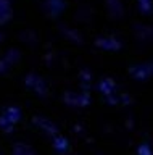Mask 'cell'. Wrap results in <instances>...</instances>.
Masks as SVG:
<instances>
[{"mask_svg": "<svg viewBox=\"0 0 153 155\" xmlns=\"http://www.w3.org/2000/svg\"><path fill=\"white\" fill-rule=\"evenodd\" d=\"M34 123H36L37 126H40V128L44 129L47 134H52V136H56V134H58V129H56V126L52 123V121H49L47 118L36 116V118H34Z\"/></svg>", "mask_w": 153, "mask_h": 155, "instance_id": "cell-1", "label": "cell"}, {"mask_svg": "<svg viewBox=\"0 0 153 155\" xmlns=\"http://www.w3.org/2000/svg\"><path fill=\"white\" fill-rule=\"evenodd\" d=\"M2 116L8 121V123L15 124V123H18V121L21 120V110L16 108V107H8V108L2 113Z\"/></svg>", "mask_w": 153, "mask_h": 155, "instance_id": "cell-2", "label": "cell"}, {"mask_svg": "<svg viewBox=\"0 0 153 155\" xmlns=\"http://www.w3.org/2000/svg\"><path fill=\"white\" fill-rule=\"evenodd\" d=\"M11 18V7L8 0H0V24H5Z\"/></svg>", "mask_w": 153, "mask_h": 155, "instance_id": "cell-3", "label": "cell"}, {"mask_svg": "<svg viewBox=\"0 0 153 155\" xmlns=\"http://www.w3.org/2000/svg\"><path fill=\"white\" fill-rule=\"evenodd\" d=\"M13 155H36V152L32 150V147H29L24 142H18L13 147Z\"/></svg>", "mask_w": 153, "mask_h": 155, "instance_id": "cell-4", "label": "cell"}, {"mask_svg": "<svg viewBox=\"0 0 153 155\" xmlns=\"http://www.w3.org/2000/svg\"><path fill=\"white\" fill-rule=\"evenodd\" d=\"M53 149L56 152H66L69 149V144H68V139L63 137V136H55L53 139Z\"/></svg>", "mask_w": 153, "mask_h": 155, "instance_id": "cell-5", "label": "cell"}, {"mask_svg": "<svg viewBox=\"0 0 153 155\" xmlns=\"http://www.w3.org/2000/svg\"><path fill=\"white\" fill-rule=\"evenodd\" d=\"M142 13H151L153 10V0H137Z\"/></svg>", "mask_w": 153, "mask_h": 155, "instance_id": "cell-6", "label": "cell"}, {"mask_svg": "<svg viewBox=\"0 0 153 155\" xmlns=\"http://www.w3.org/2000/svg\"><path fill=\"white\" fill-rule=\"evenodd\" d=\"M137 153H139V155H153V153H151V149H150V145H147V144H142V145H139V149H137Z\"/></svg>", "mask_w": 153, "mask_h": 155, "instance_id": "cell-7", "label": "cell"}, {"mask_svg": "<svg viewBox=\"0 0 153 155\" xmlns=\"http://www.w3.org/2000/svg\"><path fill=\"white\" fill-rule=\"evenodd\" d=\"M0 39H2V34H0Z\"/></svg>", "mask_w": 153, "mask_h": 155, "instance_id": "cell-8", "label": "cell"}]
</instances>
